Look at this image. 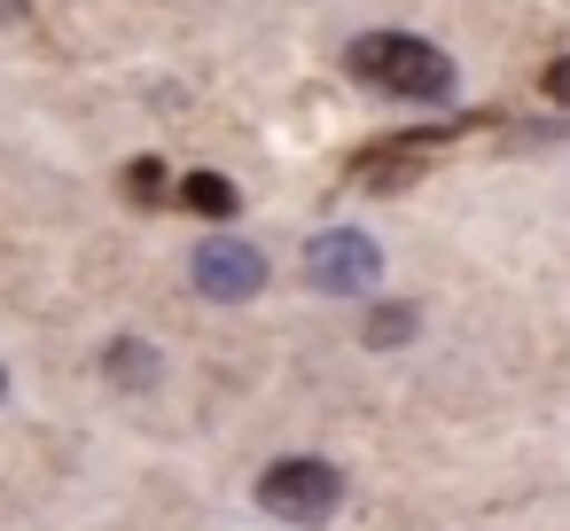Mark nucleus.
Here are the masks:
<instances>
[{
  "mask_svg": "<svg viewBox=\"0 0 570 531\" xmlns=\"http://www.w3.org/2000/svg\"><path fill=\"white\" fill-rule=\"evenodd\" d=\"M102 375H110V383H126V391H149V383L165 375V360H157L149 344L118 336V344H102Z\"/></svg>",
  "mask_w": 570,
  "mask_h": 531,
  "instance_id": "7",
  "label": "nucleus"
},
{
  "mask_svg": "<svg viewBox=\"0 0 570 531\" xmlns=\"http://www.w3.org/2000/svg\"><path fill=\"white\" fill-rule=\"evenodd\" d=\"M547 95L570 110V56H562V63H547Z\"/></svg>",
  "mask_w": 570,
  "mask_h": 531,
  "instance_id": "10",
  "label": "nucleus"
},
{
  "mask_svg": "<svg viewBox=\"0 0 570 531\" xmlns=\"http://www.w3.org/2000/svg\"><path fill=\"white\" fill-rule=\"evenodd\" d=\"M422 149H430V134H406V141L360 149V157H352V188H375V196L414 188V180H422Z\"/></svg>",
  "mask_w": 570,
  "mask_h": 531,
  "instance_id": "5",
  "label": "nucleus"
},
{
  "mask_svg": "<svg viewBox=\"0 0 570 531\" xmlns=\"http://www.w3.org/2000/svg\"><path fill=\"white\" fill-rule=\"evenodd\" d=\"M414 328H422V313H414V305H375V313H367V344H375V352L406 344Z\"/></svg>",
  "mask_w": 570,
  "mask_h": 531,
  "instance_id": "8",
  "label": "nucleus"
},
{
  "mask_svg": "<svg viewBox=\"0 0 570 531\" xmlns=\"http://www.w3.org/2000/svg\"><path fill=\"white\" fill-rule=\"evenodd\" d=\"M188 282H196V297H212V305H250V297L266 289V250L212 235V243H196Z\"/></svg>",
  "mask_w": 570,
  "mask_h": 531,
  "instance_id": "4",
  "label": "nucleus"
},
{
  "mask_svg": "<svg viewBox=\"0 0 570 531\" xmlns=\"http://www.w3.org/2000/svg\"><path fill=\"white\" fill-rule=\"evenodd\" d=\"M258 508L282 515V523H328L344 508V476L328 461H313V453H289V461H274L258 476Z\"/></svg>",
  "mask_w": 570,
  "mask_h": 531,
  "instance_id": "2",
  "label": "nucleus"
},
{
  "mask_svg": "<svg viewBox=\"0 0 570 531\" xmlns=\"http://www.w3.org/2000/svg\"><path fill=\"white\" fill-rule=\"evenodd\" d=\"M173 204H188V212H204V219H235L243 188H235L227 173H188V180L173 188Z\"/></svg>",
  "mask_w": 570,
  "mask_h": 531,
  "instance_id": "6",
  "label": "nucleus"
},
{
  "mask_svg": "<svg viewBox=\"0 0 570 531\" xmlns=\"http://www.w3.org/2000/svg\"><path fill=\"white\" fill-rule=\"evenodd\" d=\"M17 17H24V9H17V0H0V24H17Z\"/></svg>",
  "mask_w": 570,
  "mask_h": 531,
  "instance_id": "11",
  "label": "nucleus"
},
{
  "mask_svg": "<svg viewBox=\"0 0 570 531\" xmlns=\"http://www.w3.org/2000/svg\"><path fill=\"white\" fill-rule=\"evenodd\" d=\"M375 274H383V250H375L360 227H328V235H313V250H305V282L328 289V297H360V289H375Z\"/></svg>",
  "mask_w": 570,
  "mask_h": 531,
  "instance_id": "3",
  "label": "nucleus"
},
{
  "mask_svg": "<svg viewBox=\"0 0 570 531\" xmlns=\"http://www.w3.org/2000/svg\"><path fill=\"white\" fill-rule=\"evenodd\" d=\"M126 188H134V204H165V165L157 157H134L126 165Z\"/></svg>",
  "mask_w": 570,
  "mask_h": 531,
  "instance_id": "9",
  "label": "nucleus"
},
{
  "mask_svg": "<svg viewBox=\"0 0 570 531\" xmlns=\"http://www.w3.org/2000/svg\"><path fill=\"white\" fill-rule=\"evenodd\" d=\"M0 399H9V375H0Z\"/></svg>",
  "mask_w": 570,
  "mask_h": 531,
  "instance_id": "12",
  "label": "nucleus"
},
{
  "mask_svg": "<svg viewBox=\"0 0 570 531\" xmlns=\"http://www.w3.org/2000/svg\"><path fill=\"white\" fill-rule=\"evenodd\" d=\"M344 63H352L360 87H383V95H399V102H445V95H453L445 48H430V40H414V32H367V40L344 48Z\"/></svg>",
  "mask_w": 570,
  "mask_h": 531,
  "instance_id": "1",
  "label": "nucleus"
}]
</instances>
